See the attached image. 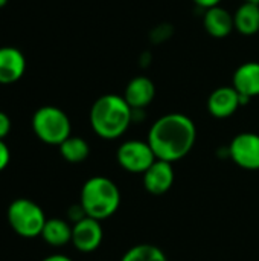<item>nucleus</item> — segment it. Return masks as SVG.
<instances>
[{
	"instance_id": "nucleus-13",
	"label": "nucleus",
	"mask_w": 259,
	"mask_h": 261,
	"mask_svg": "<svg viewBox=\"0 0 259 261\" xmlns=\"http://www.w3.org/2000/svg\"><path fill=\"white\" fill-rule=\"evenodd\" d=\"M156 96V86L148 76H134L125 87L124 98L133 110L148 107Z\"/></svg>"
},
{
	"instance_id": "nucleus-2",
	"label": "nucleus",
	"mask_w": 259,
	"mask_h": 261,
	"mask_svg": "<svg viewBox=\"0 0 259 261\" xmlns=\"http://www.w3.org/2000/svg\"><path fill=\"white\" fill-rule=\"evenodd\" d=\"M133 109L124 96L107 93L99 96L90 109V125L102 139H118L133 121Z\"/></svg>"
},
{
	"instance_id": "nucleus-19",
	"label": "nucleus",
	"mask_w": 259,
	"mask_h": 261,
	"mask_svg": "<svg viewBox=\"0 0 259 261\" xmlns=\"http://www.w3.org/2000/svg\"><path fill=\"white\" fill-rule=\"evenodd\" d=\"M9 161H11V151H9V147L6 145L5 141L0 139V171H3L8 165H9Z\"/></svg>"
},
{
	"instance_id": "nucleus-3",
	"label": "nucleus",
	"mask_w": 259,
	"mask_h": 261,
	"mask_svg": "<svg viewBox=\"0 0 259 261\" xmlns=\"http://www.w3.org/2000/svg\"><path fill=\"white\" fill-rule=\"evenodd\" d=\"M79 205L87 217L105 220L111 217L121 205V191L118 185L105 176H93L87 179L81 188Z\"/></svg>"
},
{
	"instance_id": "nucleus-8",
	"label": "nucleus",
	"mask_w": 259,
	"mask_h": 261,
	"mask_svg": "<svg viewBox=\"0 0 259 261\" xmlns=\"http://www.w3.org/2000/svg\"><path fill=\"white\" fill-rule=\"evenodd\" d=\"M104 239V231L101 222L92 217H84L82 220L72 225V245L84 254L95 252Z\"/></svg>"
},
{
	"instance_id": "nucleus-20",
	"label": "nucleus",
	"mask_w": 259,
	"mask_h": 261,
	"mask_svg": "<svg viewBox=\"0 0 259 261\" xmlns=\"http://www.w3.org/2000/svg\"><path fill=\"white\" fill-rule=\"evenodd\" d=\"M9 132H11V119L5 112L0 110V139L5 141V138L9 135Z\"/></svg>"
},
{
	"instance_id": "nucleus-7",
	"label": "nucleus",
	"mask_w": 259,
	"mask_h": 261,
	"mask_svg": "<svg viewBox=\"0 0 259 261\" xmlns=\"http://www.w3.org/2000/svg\"><path fill=\"white\" fill-rule=\"evenodd\" d=\"M231 159L244 170H259V135L244 132L237 135L229 145Z\"/></svg>"
},
{
	"instance_id": "nucleus-18",
	"label": "nucleus",
	"mask_w": 259,
	"mask_h": 261,
	"mask_svg": "<svg viewBox=\"0 0 259 261\" xmlns=\"http://www.w3.org/2000/svg\"><path fill=\"white\" fill-rule=\"evenodd\" d=\"M121 261H168V258L160 248L154 245L142 243L130 248L122 255Z\"/></svg>"
},
{
	"instance_id": "nucleus-1",
	"label": "nucleus",
	"mask_w": 259,
	"mask_h": 261,
	"mask_svg": "<svg viewBox=\"0 0 259 261\" xmlns=\"http://www.w3.org/2000/svg\"><path fill=\"white\" fill-rule=\"evenodd\" d=\"M195 139L197 128L189 116L166 113L151 125L147 142L157 159L174 164L189 154Z\"/></svg>"
},
{
	"instance_id": "nucleus-21",
	"label": "nucleus",
	"mask_w": 259,
	"mask_h": 261,
	"mask_svg": "<svg viewBox=\"0 0 259 261\" xmlns=\"http://www.w3.org/2000/svg\"><path fill=\"white\" fill-rule=\"evenodd\" d=\"M197 6L203 8V9H209V8H214V6H218L221 0H192Z\"/></svg>"
},
{
	"instance_id": "nucleus-23",
	"label": "nucleus",
	"mask_w": 259,
	"mask_h": 261,
	"mask_svg": "<svg viewBox=\"0 0 259 261\" xmlns=\"http://www.w3.org/2000/svg\"><path fill=\"white\" fill-rule=\"evenodd\" d=\"M6 3H8V0H0V8L6 6Z\"/></svg>"
},
{
	"instance_id": "nucleus-17",
	"label": "nucleus",
	"mask_w": 259,
	"mask_h": 261,
	"mask_svg": "<svg viewBox=\"0 0 259 261\" xmlns=\"http://www.w3.org/2000/svg\"><path fill=\"white\" fill-rule=\"evenodd\" d=\"M61 156L70 162V164H81L84 162L90 154V147L85 139L79 136H69L61 145H60Z\"/></svg>"
},
{
	"instance_id": "nucleus-22",
	"label": "nucleus",
	"mask_w": 259,
	"mask_h": 261,
	"mask_svg": "<svg viewBox=\"0 0 259 261\" xmlns=\"http://www.w3.org/2000/svg\"><path fill=\"white\" fill-rule=\"evenodd\" d=\"M43 261H73V260H72V258H69L67 255H63V254H53V255L46 257Z\"/></svg>"
},
{
	"instance_id": "nucleus-10",
	"label": "nucleus",
	"mask_w": 259,
	"mask_h": 261,
	"mask_svg": "<svg viewBox=\"0 0 259 261\" xmlns=\"http://www.w3.org/2000/svg\"><path fill=\"white\" fill-rule=\"evenodd\" d=\"M244 101L234 86H223L215 89L208 98V110L214 118L226 119L232 116Z\"/></svg>"
},
{
	"instance_id": "nucleus-14",
	"label": "nucleus",
	"mask_w": 259,
	"mask_h": 261,
	"mask_svg": "<svg viewBox=\"0 0 259 261\" xmlns=\"http://www.w3.org/2000/svg\"><path fill=\"white\" fill-rule=\"evenodd\" d=\"M203 26L211 37L226 38L235 29L234 15L226 8H221L220 5L209 8V9H205Z\"/></svg>"
},
{
	"instance_id": "nucleus-5",
	"label": "nucleus",
	"mask_w": 259,
	"mask_h": 261,
	"mask_svg": "<svg viewBox=\"0 0 259 261\" xmlns=\"http://www.w3.org/2000/svg\"><path fill=\"white\" fill-rule=\"evenodd\" d=\"M8 222L15 234L24 239H34L41 236L46 225V216L40 205L31 199H15L8 206Z\"/></svg>"
},
{
	"instance_id": "nucleus-6",
	"label": "nucleus",
	"mask_w": 259,
	"mask_h": 261,
	"mask_svg": "<svg viewBox=\"0 0 259 261\" xmlns=\"http://www.w3.org/2000/svg\"><path fill=\"white\" fill-rule=\"evenodd\" d=\"M118 164L128 173L143 174L156 161V154L147 141L131 139L119 145L116 153Z\"/></svg>"
},
{
	"instance_id": "nucleus-9",
	"label": "nucleus",
	"mask_w": 259,
	"mask_h": 261,
	"mask_svg": "<svg viewBox=\"0 0 259 261\" xmlns=\"http://www.w3.org/2000/svg\"><path fill=\"white\" fill-rule=\"evenodd\" d=\"M176 173L172 168L171 162L160 161L157 159L143 174H142V182L143 188L154 196H162L168 193L172 185H174Z\"/></svg>"
},
{
	"instance_id": "nucleus-11",
	"label": "nucleus",
	"mask_w": 259,
	"mask_h": 261,
	"mask_svg": "<svg viewBox=\"0 0 259 261\" xmlns=\"http://www.w3.org/2000/svg\"><path fill=\"white\" fill-rule=\"evenodd\" d=\"M26 70V60L20 49L14 46L0 47V84L18 81Z\"/></svg>"
},
{
	"instance_id": "nucleus-12",
	"label": "nucleus",
	"mask_w": 259,
	"mask_h": 261,
	"mask_svg": "<svg viewBox=\"0 0 259 261\" xmlns=\"http://www.w3.org/2000/svg\"><path fill=\"white\" fill-rule=\"evenodd\" d=\"M232 86L241 95L243 101L247 102L249 99L259 96V63L258 61H247L241 64L232 78Z\"/></svg>"
},
{
	"instance_id": "nucleus-4",
	"label": "nucleus",
	"mask_w": 259,
	"mask_h": 261,
	"mask_svg": "<svg viewBox=\"0 0 259 261\" xmlns=\"http://www.w3.org/2000/svg\"><path fill=\"white\" fill-rule=\"evenodd\" d=\"M35 136L47 145H61L72 136V124L66 112L55 106H43L32 116Z\"/></svg>"
},
{
	"instance_id": "nucleus-24",
	"label": "nucleus",
	"mask_w": 259,
	"mask_h": 261,
	"mask_svg": "<svg viewBox=\"0 0 259 261\" xmlns=\"http://www.w3.org/2000/svg\"><path fill=\"white\" fill-rule=\"evenodd\" d=\"M244 2H250V3H258V5H259V0H244Z\"/></svg>"
},
{
	"instance_id": "nucleus-15",
	"label": "nucleus",
	"mask_w": 259,
	"mask_h": 261,
	"mask_svg": "<svg viewBox=\"0 0 259 261\" xmlns=\"http://www.w3.org/2000/svg\"><path fill=\"white\" fill-rule=\"evenodd\" d=\"M235 29L246 37L259 32V5L244 2L234 14Z\"/></svg>"
},
{
	"instance_id": "nucleus-16",
	"label": "nucleus",
	"mask_w": 259,
	"mask_h": 261,
	"mask_svg": "<svg viewBox=\"0 0 259 261\" xmlns=\"http://www.w3.org/2000/svg\"><path fill=\"white\" fill-rule=\"evenodd\" d=\"M40 237L50 246H64L72 243V225L63 219H47Z\"/></svg>"
}]
</instances>
